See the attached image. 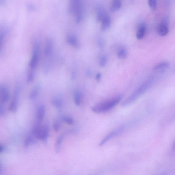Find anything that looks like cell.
Wrapping results in <instances>:
<instances>
[{"mask_svg":"<svg viewBox=\"0 0 175 175\" xmlns=\"http://www.w3.org/2000/svg\"><path fill=\"white\" fill-rule=\"evenodd\" d=\"M107 56L103 55L100 59L99 62V65L100 67L102 68L104 67L107 64Z\"/></svg>","mask_w":175,"mask_h":175,"instance_id":"obj_24","label":"cell"},{"mask_svg":"<svg viewBox=\"0 0 175 175\" xmlns=\"http://www.w3.org/2000/svg\"><path fill=\"white\" fill-rule=\"evenodd\" d=\"M127 51L126 49L123 48H122L119 49L117 52L118 57L120 59H125L127 56Z\"/></svg>","mask_w":175,"mask_h":175,"instance_id":"obj_23","label":"cell"},{"mask_svg":"<svg viewBox=\"0 0 175 175\" xmlns=\"http://www.w3.org/2000/svg\"><path fill=\"white\" fill-rule=\"evenodd\" d=\"M53 128L55 131L58 132L59 130L60 127V124L59 122L58 121H54L53 125Z\"/></svg>","mask_w":175,"mask_h":175,"instance_id":"obj_29","label":"cell"},{"mask_svg":"<svg viewBox=\"0 0 175 175\" xmlns=\"http://www.w3.org/2000/svg\"><path fill=\"white\" fill-rule=\"evenodd\" d=\"M102 77V75L101 73H98L96 74V79L98 81H99L101 79Z\"/></svg>","mask_w":175,"mask_h":175,"instance_id":"obj_32","label":"cell"},{"mask_svg":"<svg viewBox=\"0 0 175 175\" xmlns=\"http://www.w3.org/2000/svg\"><path fill=\"white\" fill-rule=\"evenodd\" d=\"M111 21L110 17L107 15L104 17L102 21L101 30H107L111 25Z\"/></svg>","mask_w":175,"mask_h":175,"instance_id":"obj_15","label":"cell"},{"mask_svg":"<svg viewBox=\"0 0 175 175\" xmlns=\"http://www.w3.org/2000/svg\"><path fill=\"white\" fill-rule=\"evenodd\" d=\"M5 146L1 144L0 146V153H3L5 151Z\"/></svg>","mask_w":175,"mask_h":175,"instance_id":"obj_31","label":"cell"},{"mask_svg":"<svg viewBox=\"0 0 175 175\" xmlns=\"http://www.w3.org/2000/svg\"><path fill=\"white\" fill-rule=\"evenodd\" d=\"M81 0H71L68 11L70 14H76L81 8Z\"/></svg>","mask_w":175,"mask_h":175,"instance_id":"obj_7","label":"cell"},{"mask_svg":"<svg viewBox=\"0 0 175 175\" xmlns=\"http://www.w3.org/2000/svg\"><path fill=\"white\" fill-rule=\"evenodd\" d=\"M32 70L29 72L27 76V81L28 83L32 82L35 79V73L33 71V70Z\"/></svg>","mask_w":175,"mask_h":175,"instance_id":"obj_26","label":"cell"},{"mask_svg":"<svg viewBox=\"0 0 175 175\" xmlns=\"http://www.w3.org/2000/svg\"><path fill=\"white\" fill-rule=\"evenodd\" d=\"M148 3L150 8L153 10H155L157 7V0H148Z\"/></svg>","mask_w":175,"mask_h":175,"instance_id":"obj_27","label":"cell"},{"mask_svg":"<svg viewBox=\"0 0 175 175\" xmlns=\"http://www.w3.org/2000/svg\"><path fill=\"white\" fill-rule=\"evenodd\" d=\"M122 98V96L119 95L108 99L96 105L92 108V111L97 114L109 111L116 105L121 101Z\"/></svg>","mask_w":175,"mask_h":175,"instance_id":"obj_1","label":"cell"},{"mask_svg":"<svg viewBox=\"0 0 175 175\" xmlns=\"http://www.w3.org/2000/svg\"><path fill=\"white\" fill-rule=\"evenodd\" d=\"M49 127L47 125L42 126L40 139L44 142H46L49 136Z\"/></svg>","mask_w":175,"mask_h":175,"instance_id":"obj_12","label":"cell"},{"mask_svg":"<svg viewBox=\"0 0 175 175\" xmlns=\"http://www.w3.org/2000/svg\"><path fill=\"white\" fill-rule=\"evenodd\" d=\"M20 91V87L17 85L14 89L13 98L9 106V110L13 113L17 111L18 106V99Z\"/></svg>","mask_w":175,"mask_h":175,"instance_id":"obj_4","label":"cell"},{"mask_svg":"<svg viewBox=\"0 0 175 175\" xmlns=\"http://www.w3.org/2000/svg\"><path fill=\"white\" fill-rule=\"evenodd\" d=\"M67 41L69 44L75 48H79L80 44L76 37L73 34H70L67 37Z\"/></svg>","mask_w":175,"mask_h":175,"instance_id":"obj_10","label":"cell"},{"mask_svg":"<svg viewBox=\"0 0 175 175\" xmlns=\"http://www.w3.org/2000/svg\"><path fill=\"white\" fill-rule=\"evenodd\" d=\"M169 66L170 64L169 62L166 61L161 62L154 67L153 70L156 72L161 73L168 69Z\"/></svg>","mask_w":175,"mask_h":175,"instance_id":"obj_9","label":"cell"},{"mask_svg":"<svg viewBox=\"0 0 175 175\" xmlns=\"http://www.w3.org/2000/svg\"><path fill=\"white\" fill-rule=\"evenodd\" d=\"M121 0H114L111 7V10L112 12H116L121 9Z\"/></svg>","mask_w":175,"mask_h":175,"instance_id":"obj_21","label":"cell"},{"mask_svg":"<svg viewBox=\"0 0 175 175\" xmlns=\"http://www.w3.org/2000/svg\"><path fill=\"white\" fill-rule=\"evenodd\" d=\"M45 108L44 105H41L38 107L37 110V121L40 122L42 121L45 117Z\"/></svg>","mask_w":175,"mask_h":175,"instance_id":"obj_13","label":"cell"},{"mask_svg":"<svg viewBox=\"0 0 175 175\" xmlns=\"http://www.w3.org/2000/svg\"><path fill=\"white\" fill-rule=\"evenodd\" d=\"M28 10L29 11H33L35 10V8L34 6L31 5L29 4L28 6Z\"/></svg>","mask_w":175,"mask_h":175,"instance_id":"obj_30","label":"cell"},{"mask_svg":"<svg viewBox=\"0 0 175 175\" xmlns=\"http://www.w3.org/2000/svg\"><path fill=\"white\" fill-rule=\"evenodd\" d=\"M169 29L168 25L165 21L163 22L159 25L157 28V32L158 35L161 37H164L168 34Z\"/></svg>","mask_w":175,"mask_h":175,"instance_id":"obj_8","label":"cell"},{"mask_svg":"<svg viewBox=\"0 0 175 175\" xmlns=\"http://www.w3.org/2000/svg\"><path fill=\"white\" fill-rule=\"evenodd\" d=\"M6 111L4 104L1 103L0 105V115L1 116L3 117L6 114Z\"/></svg>","mask_w":175,"mask_h":175,"instance_id":"obj_28","label":"cell"},{"mask_svg":"<svg viewBox=\"0 0 175 175\" xmlns=\"http://www.w3.org/2000/svg\"><path fill=\"white\" fill-rule=\"evenodd\" d=\"M53 50V43L50 39H47L45 41L44 49L45 56H48L52 54Z\"/></svg>","mask_w":175,"mask_h":175,"instance_id":"obj_11","label":"cell"},{"mask_svg":"<svg viewBox=\"0 0 175 175\" xmlns=\"http://www.w3.org/2000/svg\"><path fill=\"white\" fill-rule=\"evenodd\" d=\"M0 98L1 103L4 104L8 101L10 94L7 87L4 85L0 86Z\"/></svg>","mask_w":175,"mask_h":175,"instance_id":"obj_6","label":"cell"},{"mask_svg":"<svg viewBox=\"0 0 175 175\" xmlns=\"http://www.w3.org/2000/svg\"><path fill=\"white\" fill-rule=\"evenodd\" d=\"M75 74L74 73H72V79H75Z\"/></svg>","mask_w":175,"mask_h":175,"instance_id":"obj_33","label":"cell"},{"mask_svg":"<svg viewBox=\"0 0 175 175\" xmlns=\"http://www.w3.org/2000/svg\"><path fill=\"white\" fill-rule=\"evenodd\" d=\"M105 11L102 7H99L97 9L96 13V20L97 21L99 22L102 21L106 15Z\"/></svg>","mask_w":175,"mask_h":175,"instance_id":"obj_16","label":"cell"},{"mask_svg":"<svg viewBox=\"0 0 175 175\" xmlns=\"http://www.w3.org/2000/svg\"><path fill=\"white\" fill-rule=\"evenodd\" d=\"M125 127V125H122L114 130L112 131L101 141L100 142L99 145L100 146L103 145L108 141L121 134L124 130Z\"/></svg>","mask_w":175,"mask_h":175,"instance_id":"obj_5","label":"cell"},{"mask_svg":"<svg viewBox=\"0 0 175 175\" xmlns=\"http://www.w3.org/2000/svg\"><path fill=\"white\" fill-rule=\"evenodd\" d=\"M37 138L32 134L28 136L24 141L25 147L28 148L31 144L35 143L37 142Z\"/></svg>","mask_w":175,"mask_h":175,"instance_id":"obj_18","label":"cell"},{"mask_svg":"<svg viewBox=\"0 0 175 175\" xmlns=\"http://www.w3.org/2000/svg\"><path fill=\"white\" fill-rule=\"evenodd\" d=\"M52 103L55 107L58 109H60L62 107L63 103L61 99L58 97H54L52 99Z\"/></svg>","mask_w":175,"mask_h":175,"instance_id":"obj_22","label":"cell"},{"mask_svg":"<svg viewBox=\"0 0 175 175\" xmlns=\"http://www.w3.org/2000/svg\"><path fill=\"white\" fill-rule=\"evenodd\" d=\"M40 85H37L34 87V88L30 92L29 95V98L30 99L33 100L37 97L39 92Z\"/></svg>","mask_w":175,"mask_h":175,"instance_id":"obj_19","label":"cell"},{"mask_svg":"<svg viewBox=\"0 0 175 175\" xmlns=\"http://www.w3.org/2000/svg\"><path fill=\"white\" fill-rule=\"evenodd\" d=\"M153 82V78H150L144 82L123 102L122 106H126L132 104L151 87Z\"/></svg>","mask_w":175,"mask_h":175,"instance_id":"obj_2","label":"cell"},{"mask_svg":"<svg viewBox=\"0 0 175 175\" xmlns=\"http://www.w3.org/2000/svg\"><path fill=\"white\" fill-rule=\"evenodd\" d=\"M146 32V26L145 24L141 25L138 28L136 33V37L138 39H143L145 36Z\"/></svg>","mask_w":175,"mask_h":175,"instance_id":"obj_14","label":"cell"},{"mask_svg":"<svg viewBox=\"0 0 175 175\" xmlns=\"http://www.w3.org/2000/svg\"><path fill=\"white\" fill-rule=\"evenodd\" d=\"M64 136V134L61 135V136L59 137L56 141V144H55V150L57 153H59L60 152Z\"/></svg>","mask_w":175,"mask_h":175,"instance_id":"obj_20","label":"cell"},{"mask_svg":"<svg viewBox=\"0 0 175 175\" xmlns=\"http://www.w3.org/2000/svg\"><path fill=\"white\" fill-rule=\"evenodd\" d=\"M173 148H174V149H175V142L174 144V145H173Z\"/></svg>","mask_w":175,"mask_h":175,"instance_id":"obj_34","label":"cell"},{"mask_svg":"<svg viewBox=\"0 0 175 175\" xmlns=\"http://www.w3.org/2000/svg\"><path fill=\"white\" fill-rule=\"evenodd\" d=\"M83 95L80 91L76 90L74 94V102L76 105L79 106H80L82 100Z\"/></svg>","mask_w":175,"mask_h":175,"instance_id":"obj_17","label":"cell"},{"mask_svg":"<svg viewBox=\"0 0 175 175\" xmlns=\"http://www.w3.org/2000/svg\"><path fill=\"white\" fill-rule=\"evenodd\" d=\"M63 120L68 124L73 125L74 123V120L73 118L69 116H64L62 118Z\"/></svg>","mask_w":175,"mask_h":175,"instance_id":"obj_25","label":"cell"},{"mask_svg":"<svg viewBox=\"0 0 175 175\" xmlns=\"http://www.w3.org/2000/svg\"><path fill=\"white\" fill-rule=\"evenodd\" d=\"M39 43L37 41H36L34 43L33 54L29 63V66L31 70L35 69L37 65L39 59Z\"/></svg>","mask_w":175,"mask_h":175,"instance_id":"obj_3","label":"cell"}]
</instances>
